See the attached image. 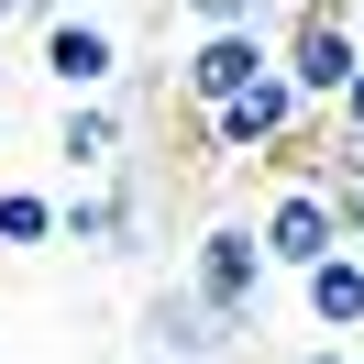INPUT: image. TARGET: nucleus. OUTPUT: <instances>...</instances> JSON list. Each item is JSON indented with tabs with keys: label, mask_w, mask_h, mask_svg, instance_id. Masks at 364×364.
<instances>
[{
	"label": "nucleus",
	"mask_w": 364,
	"mask_h": 364,
	"mask_svg": "<svg viewBox=\"0 0 364 364\" xmlns=\"http://www.w3.org/2000/svg\"><path fill=\"white\" fill-rule=\"evenodd\" d=\"M309 122H320V111L298 100L287 67H254L232 100H210V111H199V155H254V166H276L298 133H309Z\"/></svg>",
	"instance_id": "obj_1"
},
{
	"label": "nucleus",
	"mask_w": 364,
	"mask_h": 364,
	"mask_svg": "<svg viewBox=\"0 0 364 364\" xmlns=\"http://www.w3.org/2000/svg\"><path fill=\"white\" fill-rule=\"evenodd\" d=\"M276 67L298 77V100H309V111H331V100H342V77L364 67V33H353V11L287 0V23H276Z\"/></svg>",
	"instance_id": "obj_2"
},
{
	"label": "nucleus",
	"mask_w": 364,
	"mask_h": 364,
	"mask_svg": "<svg viewBox=\"0 0 364 364\" xmlns=\"http://www.w3.org/2000/svg\"><path fill=\"white\" fill-rule=\"evenodd\" d=\"M254 243H265L276 276L320 265V254L342 243V210H331V188H320V166H276V199L254 210Z\"/></svg>",
	"instance_id": "obj_3"
},
{
	"label": "nucleus",
	"mask_w": 364,
	"mask_h": 364,
	"mask_svg": "<svg viewBox=\"0 0 364 364\" xmlns=\"http://www.w3.org/2000/svg\"><path fill=\"white\" fill-rule=\"evenodd\" d=\"M265 243H254V221H210L199 232V265H188V287L210 298L221 320H254V298H265Z\"/></svg>",
	"instance_id": "obj_4"
},
{
	"label": "nucleus",
	"mask_w": 364,
	"mask_h": 364,
	"mask_svg": "<svg viewBox=\"0 0 364 364\" xmlns=\"http://www.w3.org/2000/svg\"><path fill=\"white\" fill-rule=\"evenodd\" d=\"M45 77L67 100L111 89V77H122V23H100V11H45Z\"/></svg>",
	"instance_id": "obj_5"
},
{
	"label": "nucleus",
	"mask_w": 364,
	"mask_h": 364,
	"mask_svg": "<svg viewBox=\"0 0 364 364\" xmlns=\"http://www.w3.org/2000/svg\"><path fill=\"white\" fill-rule=\"evenodd\" d=\"M232 331H243V320H221L199 287H155V298H144V342H155L166 364H221Z\"/></svg>",
	"instance_id": "obj_6"
},
{
	"label": "nucleus",
	"mask_w": 364,
	"mask_h": 364,
	"mask_svg": "<svg viewBox=\"0 0 364 364\" xmlns=\"http://www.w3.org/2000/svg\"><path fill=\"white\" fill-rule=\"evenodd\" d=\"M254 67H276V33H265V23H243V33H199V45H188V67H177V89H188V111H210V100H232Z\"/></svg>",
	"instance_id": "obj_7"
},
{
	"label": "nucleus",
	"mask_w": 364,
	"mask_h": 364,
	"mask_svg": "<svg viewBox=\"0 0 364 364\" xmlns=\"http://www.w3.org/2000/svg\"><path fill=\"white\" fill-rule=\"evenodd\" d=\"M122 133H133V111H122L111 89H89V100H67V122H55V155H67L77 177H111V166H122Z\"/></svg>",
	"instance_id": "obj_8"
},
{
	"label": "nucleus",
	"mask_w": 364,
	"mask_h": 364,
	"mask_svg": "<svg viewBox=\"0 0 364 364\" xmlns=\"http://www.w3.org/2000/svg\"><path fill=\"white\" fill-rule=\"evenodd\" d=\"M298 298H309V320H320L331 342H353V331H364V254L331 243L320 265H298Z\"/></svg>",
	"instance_id": "obj_9"
},
{
	"label": "nucleus",
	"mask_w": 364,
	"mask_h": 364,
	"mask_svg": "<svg viewBox=\"0 0 364 364\" xmlns=\"http://www.w3.org/2000/svg\"><path fill=\"white\" fill-rule=\"evenodd\" d=\"M33 243H55V199L45 188H0V254H33Z\"/></svg>",
	"instance_id": "obj_10"
},
{
	"label": "nucleus",
	"mask_w": 364,
	"mask_h": 364,
	"mask_svg": "<svg viewBox=\"0 0 364 364\" xmlns=\"http://www.w3.org/2000/svg\"><path fill=\"white\" fill-rule=\"evenodd\" d=\"M177 11H188L199 33H243V23H265V33H276V0H177Z\"/></svg>",
	"instance_id": "obj_11"
},
{
	"label": "nucleus",
	"mask_w": 364,
	"mask_h": 364,
	"mask_svg": "<svg viewBox=\"0 0 364 364\" xmlns=\"http://www.w3.org/2000/svg\"><path fill=\"white\" fill-rule=\"evenodd\" d=\"M298 364H364V353H353V342H320V353H298Z\"/></svg>",
	"instance_id": "obj_12"
},
{
	"label": "nucleus",
	"mask_w": 364,
	"mask_h": 364,
	"mask_svg": "<svg viewBox=\"0 0 364 364\" xmlns=\"http://www.w3.org/2000/svg\"><path fill=\"white\" fill-rule=\"evenodd\" d=\"M23 11H33V23H45V11H67V0H23Z\"/></svg>",
	"instance_id": "obj_13"
},
{
	"label": "nucleus",
	"mask_w": 364,
	"mask_h": 364,
	"mask_svg": "<svg viewBox=\"0 0 364 364\" xmlns=\"http://www.w3.org/2000/svg\"><path fill=\"white\" fill-rule=\"evenodd\" d=\"M320 11H353V0H320Z\"/></svg>",
	"instance_id": "obj_14"
},
{
	"label": "nucleus",
	"mask_w": 364,
	"mask_h": 364,
	"mask_svg": "<svg viewBox=\"0 0 364 364\" xmlns=\"http://www.w3.org/2000/svg\"><path fill=\"white\" fill-rule=\"evenodd\" d=\"M155 364H166V353H155Z\"/></svg>",
	"instance_id": "obj_15"
},
{
	"label": "nucleus",
	"mask_w": 364,
	"mask_h": 364,
	"mask_svg": "<svg viewBox=\"0 0 364 364\" xmlns=\"http://www.w3.org/2000/svg\"><path fill=\"white\" fill-rule=\"evenodd\" d=\"M353 254H364V243H353Z\"/></svg>",
	"instance_id": "obj_16"
}]
</instances>
